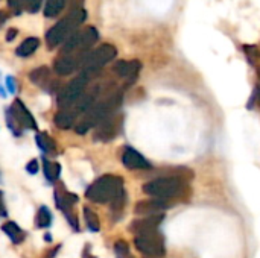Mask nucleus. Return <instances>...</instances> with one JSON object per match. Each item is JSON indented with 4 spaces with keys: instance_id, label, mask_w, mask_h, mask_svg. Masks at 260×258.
Instances as JSON below:
<instances>
[{
    "instance_id": "26",
    "label": "nucleus",
    "mask_w": 260,
    "mask_h": 258,
    "mask_svg": "<svg viewBox=\"0 0 260 258\" xmlns=\"http://www.w3.org/2000/svg\"><path fill=\"white\" fill-rule=\"evenodd\" d=\"M114 252H116V258H134L131 255V252H129V248H128L126 242H123V240L116 242Z\"/></svg>"
},
{
    "instance_id": "2",
    "label": "nucleus",
    "mask_w": 260,
    "mask_h": 258,
    "mask_svg": "<svg viewBox=\"0 0 260 258\" xmlns=\"http://www.w3.org/2000/svg\"><path fill=\"white\" fill-rule=\"evenodd\" d=\"M87 11L84 8L72 9L62 20H59L56 24H53L47 33H46V44L47 49L53 50L55 47L66 43V40L78 30V27L85 21Z\"/></svg>"
},
{
    "instance_id": "21",
    "label": "nucleus",
    "mask_w": 260,
    "mask_h": 258,
    "mask_svg": "<svg viewBox=\"0 0 260 258\" xmlns=\"http://www.w3.org/2000/svg\"><path fill=\"white\" fill-rule=\"evenodd\" d=\"M35 141H37V144L40 146V149H41L43 152H47V154H50V155H55V154H56V143H55L47 134L38 132V134L35 135Z\"/></svg>"
},
{
    "instance_id": "31",
    "label": "nucleus",
    "mask_w": 260,
    "mask_h": 258,
    "mask_svg": "<svg viewBox=\"0 0 260 258\" xmlns=\"http://www.w3.org/2000/svg\"><path fill=\"white\" fill-rule=\"evenodd\" d=\"M17 32H18L17 29H9L8 33H6V41H12L17 36Z\"/></svg>"
},
{
    "instance_id": "29",
    "label": "nucleus",
    "mask_w": 260,
    "mask_h": 258,
    "mask_svg": "<svg viewBox=\"0 0 260 258\" xmlns=\"http://www.w3.org/2000/svg\"><path fill=\"white\" fill-rule=\"evenodd\" d=\"M43 0H24V8L29 11V12H37L41 6Z\"/></svg>"
},
{
    "instance_id": "34",
    "label": "nucleus",
    "mask_w": 260,
    "mask_h": 258,
    "mask_svg": "<svg viewBox=\"0 0 260 258\" xmlns=\"http://www.w3.org/2000/svg\"><path fill=\"white\" fill-rule=\"evenodd\" d=\"M84 258H94L93 255H90V246H87V249L84 251Z\"/></svg>"
},
{
    "instance_id": "24",
    "label": "nucleus",
    "mask_w": 260,
    "mask_h": 258,
    "mask_svg": "<svg viewBox=\"0 0 260 258\" xmlns=\"http://www.w3.org/2000/svg\"><path fill=\"white\" fill-rule=\"evenodd\" d=\"M50 222H52V214H50V211H49L46 207H41V208L38 210L37 217H35V225H37L38 228H47V227L50 225Z\"/></svg>"
},
{
    "instance_id": "7",
    "label": "nucleus",
    "mask_w": 260,
    "mask_h": 258,
    "mask_svg": "<svg viewBox=\"0 0 260 258\" xmlns=\"http://www.w3.org/2000/svg\"><path fill=\"white\" fill-rule=\"evenodd\" d=\"M88 76H85L84 73H81L79 76H76L73 81H70L61 91L58 96V106L61 109H70L76 100L82 96V93L87 88L88 84Z\"/></svg>"
},
{
    "instance_id": "35",
    "label": "nucleus",
    "mask_w": 260,
    "mask_h": 258,
    "mask_svg": "<svg viewBox=\"0 0 260 258\" xmlns=\"http://www.w3.org/2000/svg\"><path fill=\"white\" fill-rule=\"evenodd\" d=\"M8 85H9V90H11V91H14V82H12V79H11V78H8Z\"/></svg>"
},
{
    "instance_id": "1",
    "label": "nucleus",
    "mask_w": 260,
    "mask_h": 258,
    "mask_svg": "<svg viewBox=\"0 0 260 258\" xmlns=\"http://www.w3.org/2000/svg\"><path fill=\"white\" fill-rule=\"evenodd\" d=\"M122 99L123 94L122 91L116 90L113 93H110L108 96H105L102 100L96 102L82 117V120L79 123H76L75 131L78 134H85L90 128L98 126L102 120H105L107 117H110L111 114H114L119 106L122 105Z\"/></svg>"
},
{
    "instance_id": "16",
    "label": "nucleus",
    "mask_w": 260,
    "mask_h": 258,
    "mask_svg": "<svg viewBox=\"0 0 260 258\" xmlns=\"http://www.w3.org/2000/svg\"><path fill=\"white\" fill-rule=\"evenodd\" d=\"M166 208H168V202L166 201H160V199L142 201V202L137 204L136 213L137 214H143V216H154V214H158V211H163Z\"/></svg>"
},
{
    "instance_id": "10",
    "label": "nucleus",
    "mask_w": 260,
    "mask_h": 258,
    "mask_svg": "<svg viewBox=\"0 0 260 258\" xmlns=\"http://www.w3.org/2000/svg\"><path fill=\"white\" fill-rule=\"evenodd\" d=\"M55 199H56L58 208L64 213V216L67 217L69 224L75 228V231H78V230H79L78 217H76V214L73 213V204L78 202L76 195L67 192V190L61 186V187H58V189L55 190Z\"/></svg>"
},
{
    "instance_id": "32",
    "label": "nucleus",
    "mask_w": 260,
    "mask_h": 258,
    "mask_svg": "<svg viewBox=\"0 0 260 258\" xmlns=\"http://www.w3.org/2000/svg\"><path fill=\"white\" fill-rule=\"evenodd\" d=\"M6 207H5V202H3V195L0 192V216H6Z\"/></svg>"
},
{
    "instance_id": "12",
    "label": "nucleus",
    "mask_w": 260,
    "mask_h": 258,
    "mask_svg": "<svg viewBox=\"0 0 260 258\" xmlns=\"http://www.w3.org/2000/svg\"><path fill=\"white\" fill-rule=\"evenodd\" d=\"M8 113L14 117V120H15L21 128L37 129V123H35L32 114L27 111V108L23 105V102H21L20 99H15V100H14V103H12V106L9 108Z\"/></svg>"
},
{
    "instance_id": "25",
    "label": "nucleus",
    "mask_w": 260,
    "mask_h": 258,
    "mask_svg": "<svg viewBox=\"0 0 260 258\" xmlns=\"http://www.w3.org/2000/svg\"><path fill=\"white\" fill-rule=\"evenodd\" d=\"M84 216H85V224H87V227H88L93 233H96V231L101 230V222H99V217H98L96 213H93L90 208H84Z\"/></svg>"
},
{
    "instance_id": "17",
    "label": "nucleus",
    "mask_w": 260,
    "mask_h": 258,
    "mask_svg": "<svg viewBox=\"0 0 260 258\" xmlns=\"http://www.w3.org/2000/svg\"><path fill=\"white\" fill-rule=\"evenodd\" d=\"M29 79L32 81V84L49 90V84H50V70H49V67L43 65V67H38V68L32 70L30 75H29Z\"/></svg>"
},
{
    "instance_id": "22",
    "label": "nucleus",
    "mask_w": 260,
    "mask_h": 258,
    "mask_svg": "<svg viewBox=\"0 0 260 258\" xmlns=\"http://www.w3.org/2000/svg\"><path fill=\"white\" fill-rule=\"evenodd\" d=\"M67 0H47L46 8H44V15L47 18H53L56 15L61 14V11L64 9Z\"/></svg>"
},
{
    "instance_id": "11",
    "label": "nucleus",
    "mask_w": 260,
    "mask_h": 258,
    "mask_svg": "<svg viewBox=\"0 0 260 258\" xmlns=\"http://www.w3.org/2000/svg\"><path fill=\"white\" fill-rule=\"evenodd\" d=\"M85 56H87V53H84V55H72V53L70 55H59L55 59L53 68L59 76H67V75L73 73L75 70L81 68Z\"/></svg>"
},
{
    "instance_id": "8",
    "label": "nucleus",
    "mask_w": 260,
    "mask_h": 258,
    "mask_svg": "<svg viewBox=\"0 0 260 258\" xmlns=\"http://www.w3.org/2000/svg\"><path fill=\"white\" fill-rule=\"evenodd\" d=\"M134 243L137 249L143 252L146 257L160 258L165 255V242H163V237L158 234V231L136 236Z\"/></svg>"
},
{
    "instance_id": "27",
    "label": "nucleus",
    "mask_w": 260,
    "mask_h": 258,
    "mask_svg": "<svg viewBox=\"0 0 260 258\" xmlns=\"http://www.w3.org/2000/svg\"><path fill=\"white\" fill-rule=\"evenodd\" d=\"M125 202H126V193H125V190L111 202V211L113 213H117V214H120L122 211H123V207H125Z\"/></svg>"
},
{
    "instance_id": "19",
    "label": "nucleus",
    "mask_w": 260,
    "mask_h": 258,
    "mask_svg": "<svg viewBox=\"0 0 260 258\" xmlns=\"http://www.w3.org/2000/svg\"><path fill=\"white\" fill-rule=\"evenodd\" d=\"M38 46H40V40L35 36H29L15 49V53L20 58H26V56H30L38 49Z\"/></svg>"
},
{
    "instance_id": "18",
    "label": "nucleus",
    "mask_w": 260,
    "mask_h": 258,
    "mask_svg": "<svg viewBox=\"0 0 260 258\" xmlns=\"http://www.w3.org/2000/svg\"><path fill=\"white\" fill-rule=\"evenodd\" d=\"M76 117H78V114L72 108L70 109H61L55 116V125L61 129H69L76 122Z\"/></svg>"
},
{
    "instance_id": "9",
    "label": "nucleus",
    "mask_w": 260,
    "mask_h": 258,
    "mask_svg": "<svg viewBox=\"0 0 260 258\" xmlns=\"http://www.w3.org/2000/svg\"><path fill=\"white\" fill-rule=\"evenodd\" d=\"M122 122H123V117L120 114H117V113H114L110 117H107L105 120H102L96 126L94 140H99V141L114 140L122 131Z\"/></svg>"
},
{
    "instance_id": "36",
    "label": "nucleus",
    "mask_w": 260,
    "mask_h": 258,
    "mask_svg": "<svg viewBox=\"0 0 260 258\" xmlns=\"http://www.w3.org/2000/svg\"><path fill=\"white\" fill-rule=\"evenodd\" d=\"M145 258H155V257H145Z\"/></svg>"
},
{
    "instance_id": "15",
    "label": "nucleus",
    "mask_w": 260,
    "mask_h": 258,
    "mask_svg": "<svg viewBox=\"0 0 260 258\" xmlns=\"http://www.w3.org/2000/svg\"><path fill=\"white\" fill-rule=\"evenodd\" d=\"M161 220H163V216H161V214L146 216L145 219L134 220V222H133V225H131V230H133L137 236L149 234V233L157 231V227L161 224Z\"/></svg>"
},
{
    "instance_id": "14",
    "label": "nucleus",
    "mask_w": 260,
    "mask_h": 258,
    "mask_svg": "<svg viewBox=\"0 0 260 258\" xmlns=\"http://www.w3.org/2000/svg\"><path fill=\"white\" fill-rule=\"evenodd\" d=\"M122 163L128 169H134V170H146V169H151L149 161L143 155H140L137 151H134L133 148H125L123 155H122Z\"/></svg>"
},
{
    "instance_id": "33",
    "label": "nucleus",
    "mask_w": 260,
    "mask_h": 258,
    "mask_svg": "<svg viewBox=\"0 0 260 258\" xmlns=\"http://www.w3.org/2000/svg\"><path fill=\"white\" fill-rule=\"evenodd\" d=\"M6 20H8V15L3 11H0V27L6 23Z\"/></svg>"
},
{
    "instance_id": "30",
    "label": "nucleus",
    "mask_w": 260,
    "mask_h": 258,
    "mask_svg": "<svg viewBox=\"0 0 260 258\" xmlns=\"http://www.w3.org/2000/svg\"><path fill=\"white\" fill-rule=\"evenodd\" d=\"M26 170H27L30 175H35V173L38 172V163H37V160L29 161V163H27V166H26Z\"/></svg>"
},
{
    "instance_id": "23",
    "label": "nucleus",
    "mask_w": 260,
    "mask_h": 258,
    "mask_svg": "<svg viewBox=\"0 0 260 258\" xmlns=\"http://www.w3.org/2000/svg\"><path fill=\"white\" fill-rule=\"evenodd\" d=\"M44 175L50 182H56L61 175V166L58 163L44 160Z\"/></svg>"
},
{
    "instance_id": "13",
    "label": "nucleus",
    "mask_w": 260,
    "mask_h": 258,
    "mask_svg": "<svg viewBox=\"0 0 260 258\" xmlns=\"http://www.w3.org/2000/svg\"><path fill=\"white\" fill-rule=\"evenodd\" d=\"M142 68V64L139 61H117L113 65L114 75H117L120 79H125L128 84H133Z\"/></svg>"
},
{
    "instance_id": "5",
    "label": "nucleus",
    "mask_w": 260,
    "mask_h": 258,
    "mask_svg": "<svg viewBox=\"0 0 260 258\" xmlns=\"http://www.w3.org/2000/svg\"><path fill=\"white\" fill-rule=\"evenodd\" d=\"M183 190H184V182L177 176L158 178L143 186V192L146 195L154 196V199H160V201L175 198L181 195Z\"/></svg>"
},
{
    "instance_id": "4",
    "label": "nucleus",
    "mask_w": 260,
    "mask_h": 258,
    "mask_svg": "<svg viewBox=\"0 0 260 258\" xmlns=\"http://www.w3.org/2000/svg\"><path fill=\"white\" fill-rule=\"evenodd\" d=\"M99 40V32L98 29H94L93 26H87L82 30H76L75 33H72L66 43L61 47V53L59 55H84L88 53L90 49L93 47V44H96Z\"/></svg>"
},
{
    "instance_id": "20",
    "label": "nucleus",
    "mask_w": 260,
    "mask_h": 258,
    "mask_svg": "<svg viewBox=\"0 0 260 258\" xmlns=\"http://www.w3.org/2000/svg\"><path fill=\"white\" fill-rule=\"evenodd\" d=\"M2 230H3V233L12 240V243H15V245H20L23 240H24V233L20 230V227L17 225V224H14V222H6L3 227H2Z\"/></svg>"
},
{
    "instance_id": "28",
    "label": "nucleus",
    "mask_w": 260,
    "mask_h": 258,
    "mask_svg": "<svg viewBox=\"0 0 260 258\" xmlns=\"http://www.w3.org/2000/svg\"><path fill=\"white\" fill-rule=\"evenodd\" d=\"M8 5L15 15H18L24 9V0H8Z\"/></svg>"
},
{
    "instance_id": "3",
    "label": "nucleus",
    "mask_w": 260,
    "mask_h": 258,
    "mask_svg": "<svg viewBox=\"0 0 260 258\" xmlns=\"http://www.w3.org/2000/svg\"><path fill=\"white\" fill-rule=\"evenodd\" d=\"M123 192V179L116 175H104L96 179L88 189L85 196L96 204H111Z\"/></svg>"
},
{
    "instance_id": "6",
    "label": "nucleus",
    "mask_w": 260,
    "mask_h": 258,
    "mask_svg": "<svg viewBox=\"0 0 260 258\" xmlns=\"http://www.w3.org/2000/svg\"><path fill=\"white\" fill-rule=\"evenodd\" d=\"M116 55H117V50H116V47L113 44H108V43L101 44L98 49L87 53V56H85V59H84V62L81 65V68H82L81 73L91 78L104 65H107L110 61H113L116 58Z\"/></svg>"
}]
</instances>
